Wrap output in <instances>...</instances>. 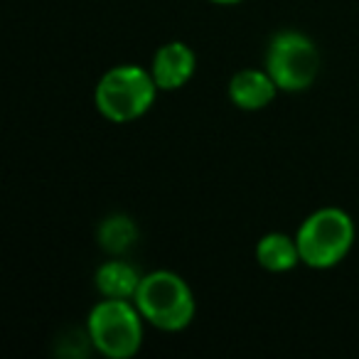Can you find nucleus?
Instances as JSON below:
<instances>
[{
  "label": "nucleus",
  "instance_id": "obj_2",
  "mask_svg": "<svg viewBox=\"0 0 359 359\" xmlns=\"http://www.w3.org/2000/svg\"><path fill=\"white\" fill-rule=\"evenodd\" d=\"M133 303L138 305L148 327L168 334H177L187 330L195 323L197 315V298L192 285L170 269L143 273Z\"/></svg>",
  "mask_w": 359,
  "mask_h": 359
},
{
  "label": "nucleus",
  "instance_id": "obj_10",
  "mask_svg": "<svg viewBox=\"0 0 359 359\" xmlns=\"http://www.w3.org/2000/svg\"><path fill=\"white\" fill-rule=\"evenodd\" d=\"M140 239V229L135 224L133 217L123 215V212H116L109 215L106 219L99 222V229H96V241L109 256H126Z\"/></svg>",
  "mask_w": 359,
  "mask_h": 359
},
{
  "label": "nucleus",
  "instance_id": "obj_3",
  "mask_svg": "<svg viewBox=\"0 0 359 359\" xmlns=\"http://www.w3.org/2000/svg\"><path fill=\"white\" fill-rule=\"evenodd\" d=\"M160 89L148 67L116 65L99 76L94 86V106L109 123H133L153 109Z\"/></svg>",
  "mask_w": 359,
  "mask_h": 359
},
{
  "label": "nucleus",
  "instance_id": "obj_6",
  "mask_svg": "<svg viewBox=\"0 0 359 359\" xmlns=\"http://www.w3.org/2000/svg\"><path fill=\"white\" fill-rule=\"evenodd\" d=\"M148 69L158 89L165 94H172V91L185 89L192 81V76L197 74V52L187 42L170 40L153 52Z\"/></svg>",
  "mask_w": 359,
  "mask_h": 359
},
{
  "label": "nucleus",
  "instance_id": "obj_4",
  "mask_svg": "<svg viewBox=\"0 0 359 359\" xmlns=\"http://www.w3.org/2000/svg\"><path fill=\"white\" fill-rule=\"evenodd\" d=\"M145 318L133 300L101 298L86 315V339L106 359H130L145 339Z\"/></svg>",
  "mask_w": 359,
  "mask_h": 359
},
{
  "label": "nucleus",
  "instance_id": "obj_8",
  "mask_svg": "<svg viewBox=\"0 0 359 359\" xmlns=\"http://www.w3.org/2000/svg\"><path fill=\"white\" fill-rule=\"evenodd\" d=\"M140 280H143V273L138 271V266L126 261L123 256H111L96 269L94 288L101 298L133 300L140 288Z\"/></svg>",
  "mask_w": 359,
  "mask_h": 359
},
{
  "label": "nucleus",
  "instance_id": "obj_1",
  "mask_svg": "<svg viewBox=\"0 0 359 359\" xmlns=\"http://www.w3.org/2000/svg\"><path fill=\"white\" fill-rule=\"evenodd\" d=\"M300 261L310 271L337 269L354 249L357 224L342 207H318L300 222L295 231Z\"/></svg>",
  "mask_w": 359,
  "mask_h": 359
},
{
  "label": "nucleus",
  "instance_id": "obj_11",
  "mask_svg": "<svg viewBox=\"0 0 359 359\" xmlns=\"http://www.w3.org/2000/svg\"><path fill=\"white\" fill-rule=\"evenodd\" d=\"M210 3H215V6H239L244 0H210Z\"/></svg>",
  "mask_w": 359,
  "mask_h": 359
},
{
  "label": "nucleus",
  "instance_id": "obj_7",
  "mask_svg": "<svg viewBox=\"0 0 359 359\" xmlns=\"http://www.w3.org/2000/svg\"><path fill=\"white\" fill-rule=\"evenodd\" d=\"M278 84L266 72V67L264 69H256V67L239 69L226 84V96L231 104L239 111H249V114L269 109L278 96Z\"/></svg>",
  "mask_w": 359,
  "mask_h": 359
},
{
  "label": "nucleus",
  "instance_id": "obj_9",
  "mask_svg": "<svg viewBox=\"0 0 359 359\" xmlns=\"http://www.w3.org/2000/svg\"><path fill=\"white\" fill-rule=\"evenodd\" d=\"M256 264L269 273H288L303 266L295 236L285 231H269L256 241Z\"/></svg>",
  "mask_w": 359,
  "mask_h": 359
},
{
  "label": "nucleus",
  "instance_id": "obj_5",
  "mask_svg": "<svg viewBox=\"0 0 359 359\" xmlns=\"http://www.w3.org/2000/svg\"><path fill=\"white\" fill-rule=\"evenodd\" d=\"M320 50L310 35L300 30H278L269 40L264 67L280 91L300 94L315 84L320 74Z\"/></svg>",
  "mask_w": 359,
  "mask_h": 359
}]
</instances>
